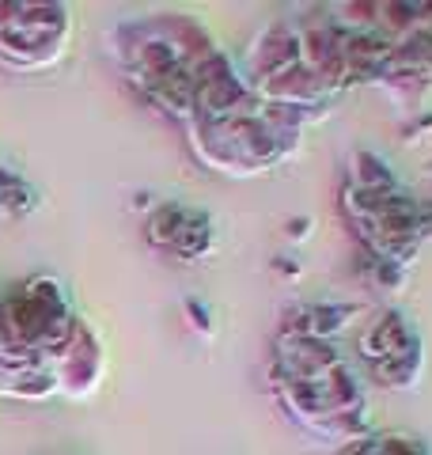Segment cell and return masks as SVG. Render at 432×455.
<instances>
[{"instance_id":"7a4b0ae2","label":"cell","mask_w":432,"mask_h":455,"mask_svg":"<svg viewBox=\"0 0 432 455\" xmlns=\"http://www.w3.org/2000/svg\"><path fill=\"white\" fill-rule=\"evenodd\" d=\"M292 235L304 239V235H308V220H292Z\"/></svg>"},{"instance_id":"6da1fadb","label":"cell","mask_w":432,"mask_h":455,"mask_svg":"<svg viewBox=\"0 0 432 455\" xmlns=\"http://www.w3.org/2000/svg\"><path fill=\"white\" fill-rule=\"evenodd\" d=\"M182 228H186V212L182 209H175V205H167V209H160L156 217L148 220V239L156 247H175L179 243V235H182Z\"/></svg>"}]
</instances>
